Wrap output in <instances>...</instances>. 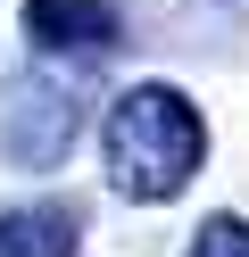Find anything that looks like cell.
<instances>
[{"instance_id":"cell-1","label":"cell","mask_w":249,"mask_h":257,"mask_svg":"<svg viewBox=\"0 0 249 257\" xmlns=\"http://www.w3.org/2000/svg\"><path fill=\"white\" fill-rule=\"evenodd\" d=\"M100 166H108V191L133 207H166L191 191V174L208 166V124H199V100L175 83H133L108 100L100 116Z\"/></svg>"},{"instance_id":"cell-2","label":"cell","mask_w":249,"mask_h":257,"mask_svg":"<svg viewBox=\"0 0 249 257\" xmlns=\"http://www.w3.org/2000/svg\"><path fill=\"white\" fill-rule=\"evenodd\" d=\"M75 150V100L66 91H17L9 108H0V158L9 166H58V158Z\"/></svg>"},{"instance_id":"cell-3","label":"cell","mask_w":249,"mask_h":257,"mask_svg":"<svg viewBox=\"0 0 249 257\" xmlns=\"http://www.w3.org/2000/svg\"><path fill=\"white\" fill-rule=\"evenodd\" d=\"M125 17L116 0H25V42L50 58H92V50H116Z\"/></svg>"},{"instance_id":"cell-4","label":"cell","mask_w":249,"mask_h":257,"mask_svg":"<svg viewBox=\"0 0 249 257\" xmlns=\"http://www.w3.org/2000/svg\"><path fill=\"white\" fill-rule=\"evenodd\" d=\"M75 207L42 199V207H9L0 216V257H75Z\"/></svg>"},{"instance_id":"cell-5","label":"cell","mask_w":249,"mask_h":257,"mask_svg":"<svg viewBox=\"0 0 249 257\" xmlns=\"http://www.w3.org/2000/svg\"><path fill=\"white\" fill-rule=\"evenodd\" d=\"M183 257H249V216H208Z\"/></svg>"}]
</instances>
